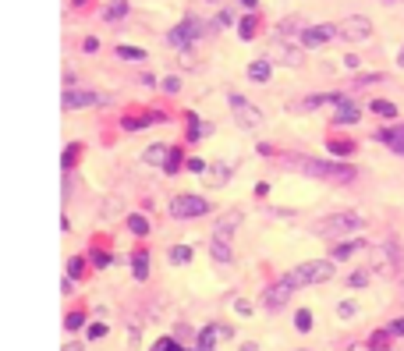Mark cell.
<instances>
[{
    "mask_svg": "<svg viewBox=\"0 0 404 351\" xmlns=\"http://www.w3.org/2000/svg\"><path fill=\"white\" fill-rule=\"evenodd\" d=\"M337 274V263L333 259H312V263H298L294 270L284 277L291 287H305V284H323Z\"/></svg>",
    "mask_w": 404,
    "mask_h": 351,
    "instance_id": "6da1fadb",
    "label": "cell"
},
{
    "mask_svg": "<svg viewBox=\"0 0 404 351\" xmlns=\"http://www.w3.org/2000/svg\"><path fill=\"white\" fill-rule=\"evenodd\" d=\"M361 227H366V220H361L358 213H333V217H323L316 223V234L323 238H344V234H358Z\"/></svg>",
    "mask_w": 404,
    "mask_h": 351,
    "instance_id": "7a4b0ae2",
    "label": "cell"
},
{
    "mask_svg": "<svg viewBox=\"0 0 404 351\" xmlns=\"http://www.w3.org/2000/svg\"><path fill=\"white\" fill-rule=\"evenodd\" d=\"M305 174L312 178H333V181H351L355 178V167H344V163H323V160H302L298 163Z\"/></svg>",
    "mask_w": 404,
    "mask_h": 351,
    "instance_id": "3957f363",
    "label": "cell"
},
{
    "mask_svg": "<svg viewBox=\"0 0 404 351\" xmlns=\"http://www.w3.org/2000/svg\"><path fill=\"white\" fill-rule=\"evenodd\" d=\"M337 32H340V39H351V43H366V39L372 36V22L366 14H348L344 22L337 25Z\"/></svg>",
    "mask_w": 404,
    "mask_h": 351,
    "instance_id": "277c9868",
    "label": "cell"
},
{
    "mask_svg": "<svg viewBox=\"0 0 404 351\" xmlns=\"http://www.w3.org/2000/svg\"><path fill=\"white\" fill-rule=\"evenodd\" d=\"M230 99V107H234V121H238L241 128H248V132H255V128H263V114L252 107V103H245V96H238V93H230L227 96Z\"/></svg>",
    "mask_w": 404,
    "mask_h": 351,
    "instance_id": "5b68a950",
    "label": "cell"
},
{
    "mask_svg": "<svg viewBox=\"0 0 404 351\" xmlns=\"http://www.w3.org/2000/svg\"><path fill=\"white\" fill-rule=\"evenodd\" d=\"M209 213V202L202 195H178L174 202H170V217L178 220H188V217H206Z\"/></svg>",
    "mask_w": 404,
    "mask_h": 351,
    "instance_id": "8992f818",
    "label": "cell"
},
{
    "mask_svg": "<svg viewBox=\"0 0 404 351\" xmlns=\"http://www.w3.org/2000/svg\"><path fill=\"white\" fill-rule=\"evenodd\" d=\"M60 103H64V110H85V107H96V103H106V96L93 93V89H64Z\"/></svg>",
    "mask_w": 404,
    "mask_h": 351,
    "instance_id": "52a82bcc",
    "label": "cell"
},
{
    "mask_svg": "<svg viewBox=\"0 0 404 351\" xmlns=\"http://www.w3.org/2000/svg\"><path fill=\"white\" fill-rule=\"evenodd\" d=\"M333 36H340L337 25H309V29L298 32V47H302V50H316V47L330 43Z\"/></svg>",
    "mask_w": 404,
    "mask_h": 351,
    "instance_id": "ba28073f",
    "label": "cell"
},
{
    "mask_svg": "<svg viewBox=\"0 0 404 351\" xmlns=\"http://www.w3.org/2000/svg\"><path fill=\"white\" fill-rule=\"evenodd\" d=\"M195 36H199V22H195V18H185L181 25H174V29L167 32V43L178 47V50H185L188 43H195Z\"/></svg>",
    "mask_w": 404,
    "mask_h": 351,
    "instance_id": "9c48e42d",
    "label": "cell"
},
{
    "mask_svg": "<svg viewBox=\"0 0 404 351\" xmlns=\"http://www.w3.org/2000/svg\"><path fill=\"white\" fill-rule=\"evenodd\" d=\"M372 266L379 274H394L397 270V249L394 245H383V249H376L372 252Z\"/></svg>",
    "mask_w": 404,
    "mask_h": 351,
    "instance_id": "30bf717a",
    "label": "cell"
},
{
    "mask_svg": "<svg viewBox=\"0 0 404 351\" xmlns=\"http://www.w3.org/2000/svg\"><path fill=\"white\" fill-rule=\"evenodd\" d=\"M230 337V326H220V323H209L202 334H199V351H213V344Z\"/></svg>",
    "mask_w": 404,
    "mask_h": 351,
    "instance_id": "8fae6325",
    "label": "cell"
},
{
    "mask_svg": "<svg viewBox=\"0 0 404 351\" xmlns=\"http://www.w3.org/2000/svg\"><path fill=\"white\" fill-rule=\"evenodd\" d=\"M238 223H241V213L234 210V213H224L217 220V227H213V238H220V241H230V234L238 231Z\"/></svg>",
    "mask_w": 404,
    "mask_h": 351,
    "instance_id": "7c38bea8",
    "label": "cell"
},
{
    "mask_svg": "<svg viewBox=\"0 0 404 351\" xmlns=\"http://www.w3.org/2000/svg\"><path fill=\"white\" fill-rule=\"evenodd\" d=\"M273 57L281 60V64L294 68V64H302V47H287L284 39H276V43H273Z\"/></svg>",
    "mask_w": 404,
    "mask_h": 351,
    "instance_id": "4fadbf2b",
    "label": "cell"
},
{
    "mask_svg": "<svg viewBox=\"0 0 404 351\" xmlns=\"http://www.w3.org/2000/svg\"><path fill=\"white\" fill-rule=\"evenodd\" d=\"M291 291H294V287L281 277V280H276V284L270 287V291H266V305H270V308H281V305L291 298Z\"/></svg>",
    "mask_w": 404,
    "mask_h": 351,
    "instance_id": "5bb4252c",
    "label": "cell"
},
{
    "mask_svg": "<svg viewBox=\"0 0 404 351\" xmlns=\"http://www.w3.org/2000/svg\"><path fill=\"white\" fill-rule=\"evenodd\" d=\"M379 142H387V146L397 153V156H404V125H394V128H383L379 135H376Z\"/></svg>",
    "mask_w": 404,
    "mask_h": 351,
    "instance_id": "9a60e30c",
    "label": "cell"
},
{
    "mask_svg": "<svg viewBox=\"0 0 404 351\" xmlns=\"http://www.w3.org/2000/svg\"><path fill=\"white\" fill-rule=\"evenodd\" d=\"M170 153H174V146H163V142H156V146H149V149L142 153V160H145V163H163V167H167Z\"/></svg>",
    "mask_w": 404,
    "mask_h": 351,
    "instance_id": "2e32d148",
    "label": "cell"
},
{
    "mask_svg": "<svg viewBox=\"0 0 404 351\" xmlns=\"http://www.w3.org/2000/svg\"><path fill=\"white\" fill-rule=\"evenodd\" d=\"M337 125H355V121H358V107H355V103L351 99H340L337 103Z\"/></svg>",
    "mask_w": 404,
    "mask_h": 351,
    "instance_id": "e0dca14e",
    "label": "cell"
},
{
    "mask_svg": "<svg viewBox=\"0 0 404 351\" xmlns=\"http://www.w3.org/2000/svg\"><path fill=\"white\" fill-rule=\"evenodd\" d=\"M209 256H213V263H220V266H227L234 256H230V245L227 241H220V238H213V245H209Z\"/></svg>",
    "mask_w": 404,
    "mask_h": 351,
    "instance_id": "ac0fdd59",
    "label": "cell"
},
{
    "mask_svg": "<svg viewBox=\"0 0 404 351\" xmlns=\"http://www.w3.org/2000/svg\"><path fill=\"white\" fill-rule=\"evenodd\" d=\"M156 117H160V114H145V117H124V121H121V128H124V132H142V128H149V125H156Z\"/></svg>",
    "mask_w": 404,
    "mask_h": 351,
    "instance_id": "d6986e66",
    "label": "cell"
},
{
    "mask_svg": "<svg viewBox=\"0 0 404 351\" xmlns=\"http://www.w3.org/2000/svg\"><path fill=\"white\" fill-rule=\"evenodd\" d=\"M361 249V238H355V241H344V245H337V249H333V263H340V259H348V256H355Z\"/></svg>",
    "mask_w": 404,
    "mask_h": 351,
    "instance_id": "ffe728a7",
    "label": "cell"
},
{
    "mask_svg": "<svg viewBox=\"0 0 404 351\" xmlns=\"http://www.w3.org/2000/svg\"><path fill=\"white\" fill-rule=\"evenodd\" d=\"M132 274H135V280H145L149 277V256L145 252H135L132 256Z\"/></svg>",
    "mask_w": 404,
    "mask_h": 351,
    "instance_id": "44dd1931",
    "label": "cell"
},
{
    "mask_svg": "<svg viewBox=\"0 0 404 351\" xmlns=\"http://www.w3.org/2000/svg\"><path fill=\"white\" fill-rule=\"evenodd\" d=\"M270 60H252V64H248V78H255V82H266L270 78Z\"/></svg>",
    "mask_w": 404,
    "mask_h": 351,
    "instance_id": "7402d4cb",
    "label": "cell"
},
{
    "mask_svg": "<svg viewBox=\"0 0 404 351\" xmlns=\"http://www.w3.org/2000/svg\"><path fill=\"white\" fill-rule=\"evenodd\" d=\"M191 256H195V249H191V245H174V249H170V263H178V266L191 263Z\"/></svg>",
    "mask_w": 404,
    "mask_h": 351,
    "instance_id": "603a6c76",
    "label": "cell"
},
{
    "mask_svg": "<svg viewBox=\"0 0 404 351\" xmlns=\"http://www.w3.org/2000/svg\"><path fill=\"white\" fill-rule=\"evenodd\" d=\"M372 114H379V117H397V107L394 103H387V99H372Z\"/></svg>",
    "mask_w": 404,
    "mask_h": 351,
    "instance_id": "cb8c5ba5",
    "label": "cell"
},
{
    "mask_svg": "<svg viewBox=\"0 0 404 351\" xmlns=\"http://www.w3.org/2000/svg\"><path fill=\"white\" fill-rule=\"evenodd\" d=\"M294 330H302V334L312 330V313H309V308H298V313H294Z\"/></svg>",
    "mask_w": 404,
    "mask_h": 351,
    "instance_id": "d4e9b609",
    "label": "cell"
},
{
    "mask_svg": "<svg viewBox=\"0 0 404 351\" xmlns=\"http://www.w3.org/2000/svg\"><path fill=\"white\" fill-rule=\"evenodd\" d=\"M128 227H132V234H149V220L142 213H132L128 217Z\"/></svg>",
    "mask_w": 404,
    "mask_h": 351,
    "instance_id": "484cf974",
    "label": "cell"
},
{
    "mask_svg": "<svg viewBox=\"0 0 404 351\" xmlns=\"http://www.w3.org/2000/svg\"><path fill=\"white\" fill-rule=\"evenodd\" d=\"M117 57L121 60H145V50L142 47H117Z\"/></svg>",
    "mask_w": 404,
    "mask_h": 351,
    "instance_id": "4316f807",
    "label": "cell"
},
{
    "mask_svg": "<svg viewBox=\"0 0 404 351\" xmlns=\"http://www.w3.org/2000/svg\"><path fill=\"white\" fill-rule=\"evenodd\" d=\"M124 14H128V0H110V8H106V18L114 22V18H124Z\"/></svg>",
    "mask_w": 404,
    "mask_h": 351,
    "instance_id": "83f0119b",
    "label": "cell"
},
{
    "mask_svg": "<svg viewBox=\"0 0 404 351\" xmlns=\"http://www.w3.org/2000/svg\"><path fill=\"white\" fill-rule=\"evenodd\" d=\"M238 32H241V39H255V18L252 14L238 22Z\"/></svg>",
    "mask_w": 404,
    "mask_h": 351,
    "instance_id": "f1b7e54d",
    "label": "cell"
},
{
    "mask_svg": "<svg viewBox=\"0 0 404 351\" xmlns=\"http://www.w3.org/2000/svg\"><path fill=\"white\" fill-rule=\"evenodd\" d=\"M387 334H390V330H379V334H372V351H394L387 344Z\"/></svg>",
    "mask_w": 404,
    "mask_h": 351,
    "instance_id": "f546056e",
    "label": "cell"
},
{
    "mask_svg": "<svg viewBox=\"0 0 404 351\" xmlns=\"http://www.w3.org/2000/svg\"><path fill=\"white\" fill-rule=\"evenodd\" d=\"M337 316H340V319L358 316V305H355V302H340V305H337Z\"/></svg>",
    "mask_w": 404,
    "mask_h": 351,
    "instance_id": "4dcf8cb0",
    "label": "cell"
},
{
    "mask_svg": "<svg viewBox=\"0 0 404 351\" xmlns=\"http://www.w3.org/2000/svg\"><path fill=\"white\" fill-rule=\"evenodd\" d=\"M82 270H85V259L71 256V259H68V277H82Z\"/></svg>",
    "mask_w": 404,
    "mask_h": 351,
    "instance_id": "1f68e13d",
    "label": "cell"
},
{
    "mask_svg": "<svg viewBox=\"0 0 404 351\" xmlns=\"http://www.w3.org/2000/svg\"><path fill=\"white\" fill-rule=\"evenodd\" d=\"M351 149H355L351 142H330V153H333V156H348Z\"/></svg>",
    "mask_w": 404,
    "mask_h": 351,
    "instance_id": "d6a6232c",
    "label": "cell"
},
{
    "mask_svg": "<svg viewBox=\"0 0 404 351\" xmlns=\"http://www.w3.org/2000/svg\"><path fill=\"white\" fill-rule=\"evenodd\" d=\"M78 149H82V146H78V142H71V146H68V149H64V160H60V163H64V171H68V167H71V163H75V153H78Z\"/></svg>",
    "mask_w": 404,
    "mask_h": 351,
    "instance_id": "836d02e7",
    "label": "cell"
},
{
    "mask_svg": "<svg viewBox=\"0 0 404 351\" xmlns=\"http://www.w3.org/2000/svg\"><path fill=\"white\" fill-rule=\"evenodd\" d=\"M85 323V316L82 313H68V316H64V326H68V330H78Z\"/></svg>",
    "mask_w": 404,
    "mask_h": 351,
    "instance_id": "e575fe53",
    "label": "cell"
},
{
    "mask_svg": "<svg viewBox=\"0 0 404 351\" xmlns=\"http://www.w3.org/2000/svg\"><path fill=\"white\" fill-rule=\"evenodd\" d=\"M348 284H351V287H366V284H369V274H366V270H358V274H351Z\"/></svg>",
    "mask_w": 404,
    "mask_h": 351,
    "instance_id": "d590c367",
    "label": "cell"
},
{
    "mask_svg": "<svg viewBox=\"0 0 404 351\" xmlns=\"http://www.w3.org/2000/svg\"><path fill=\"white\" fill-rule=\"evenodd\" d=\"M209 174H213V178H209L213 184H224V181H227V167H213Z\"/></svg>",
    "mask_w": 404,
    "mask_h": 351,
    "instance_id": "8d00e7d4",
    "label": "cell"
},
{
    "mask_svg": "<svg viewBox=\"0 0 404 351\" xmlns=\"http://www.w3.org/2000/svg\"><path fill=\"white\" fill-rule=\"evenodd\" d=\"M387 330H390L394 337H404V316H401V319H394V323H390Z\"/></svg>",
    "mask_w": 404,
    "mask_h": 351,
    "instance_id": "74e56055",
    "label": "cell"
},
{
    "mask_svg": "<svg viewBox=\"0 0 404 351\" xmlns=\"http://www.w3.org/2000/svg\"><path fill=\"white\" fill-rule=\"evenodd\" d=\"M178 163H181V149L170 153V160H167V171H178Z\"/></svg>",
    "mask_w": 404,
    "mask_h": 351,
    "instance_id": "f35d334b",
    "label": "cell"
},
{
    "mask_svg": "<svg viewBox=\"0 0 404 351\" xmlns=\"http://www.w3.org/2000/svg\"><path fill=\"white\" fill-rule=\"evenodd\" d=\"M103 334H106V326H103V323H93V326H89V337H93V341L103 337Z\"/></svg>",
    "mask_w": 404,
    "mask_h": 351,
    "instance_id": "ab89813d",
    "label": "cell"
},
{
    "mask_svg": "<svg viewBox=\"0 0 404 351\" xmlns=\"http://www.w3.org/2000/svg\"><path fill=\"white\" fill-rule=\"evenodd\" d=\"M96 266H110V252H93Z\"/></svg>",
    "mask_w": 404,
    "mask_h": 351,
    "instance_id": "60d3db41",
    "label": "cell"
},
{
    "mask_svg": "<svg viewBox=\"0 0 404 351\" xmlns=\"http://www.w3.org/2000/svg\"><path fill=\"white\" fill-rule=\"evenodd\" d=\"M178 86H181L178 78H163V89H167V93H178Z\"/></svg>",
    "mask_w": 404,
    "mask_h": 351,
    "instance_id": "b9f144b4",
    "label": "cell"
},
{
    "mask_svg": "<svg viewBox=\"0 0 404 351\" xmlns=\"http://www.w3.org/2000/svg\"><path fill=\"white\" fill-rule=\"evenodd\" d=\"M234 308H238V313H241V316H245V313H252V305H248L245 298H238V302H234Z\"/></svg>",
    "mask_w": 404,
    "mask_h": 351,
    "instance_id": "7bdbcfd3",
    "label": "cell"
},
{
    "mask_svg": "<svg viewBox=\"0 0 404 351\" xmlns=\"http://www.w3.org/2000/svg\"><path fill=\"white\" fill-rule=\"evenodd\" d=\"M344 64H348L351 71H358V68H361V60H358V57H344Z\"/></svg>",
    "mask_w": 404,
    "mask_h": 351,
    "instance_id": "ee69618b",
    "label": "cell"
},
{
    "mask_svg": "<svg viewBox=\"0 0 404 351\" xmlns=\"http://www.w3.org/2000/svg\"><path fill=\"white\" fill-rule=\"evenodd\" d=\"M238 4H241V8H248V11H252V8H255V4H259V0H238Z\"/></svg>",
    "mask_w": 404,
    "mask_h": 351,
    "instance_id": "f6af8a7d",
    "label": "cell"
},
{
    "mask_svg": "<svg viewBox=\"0 0 404 351\" xmlns=\"http://www.w3.org/2000/svg\"><path fill=\"white\" fill-rule=\"evenodd\" d=\"M397 64H401V68H404V50H401V53H397Z\"/></svg>",
    "mask_w": 404,
    "mask_h": 351,
    "instance_id": "bcb514c9",
    "label": "cell"
},
{
    "mask_svg": "<svg viewBox=\"0 0 404 351\" xmlns=\"http://www.w3.org/2000/svg\"><path fill=\"white\" fill-rule=\"evenodd\" d=\"M64 351H82V348H75V344H68V348H64Z\"/></svg>",
    "mask_w": 404,
    "mask_h": 351,
    "instance_id": "7dc6e473",
    "label": "cell"
},
{
    "mask_svg": "<svg viewBox=\"0 0 404 351\" xmlns=\"http://www.w3.org/2000/svg\"><path fill=\"white\" fill-rule=\"evenodd\" d=\"M351 351H366V348H361V344H355V348H351Z\"/></svg>",
    "mask_w": 404,
    "mask_h": 351,
    "instance_id": "c3c4849f",
    "label": "cell"
},
{
    "mask_svg": "<svg viewBox=\"0 0 404 351\" xmlns=\"http://www.w3.org/2000/svg\"><path fill=\"white\" fill-rule=\"evenodd\" d=\"M209 4H217V0H209Z\"/></svg>",
    "mask_w": 404,
    "mask_h": 351,
    "instance_id": "681fc988",
    "label": "cell"
}]
</instances>
